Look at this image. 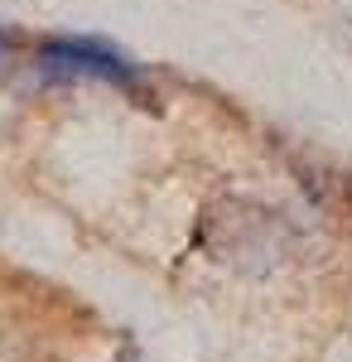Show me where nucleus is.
<instances>
[{"mask_svg": "<svg viewBox=\"0 0 352 362\" xmlns=\"http://www.w3.org/2000/svg\"><path fill=\"white\" fill-rule=\"evenodd\" d=\"M34 68H39L44 83H111L131 97H145L140 68L121 49H111L107 39H92V34L44 39L39 54H34Z\"/></svg>", "mask_w": 352, "mask_h": 362, "instance_id": "1", "label": "nucleus"}, {"mask_svg": "<svg viewBox=\"0 0 352 362\" xmlns=\"http://www.w3.org/2000/svg\"><path fill=\"white\" fill-rule=\"evenodd\" d=\"M10 54V34H5V29H0V58Z\"/></svg>", "mask_w": 352, "mask_h": 362, "instance_id": "2", "label": "nucleus"}, {"mask_svg": "<svg viewBox=\"0 0 352 362\" xmlns=\"http://www.w3.org/2000/svg\"><path fill=\"white\" fill-rule=\"evenodd\" d=\"M116 362H131V353H121V358H116Z\"/></svg>", "mask_w": 352, "mask_h": 362, "instance_id": "3", "label": "nucleus"}]
</instances>
